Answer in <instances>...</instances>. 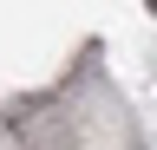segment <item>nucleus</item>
<instances>
[]
</instances>
